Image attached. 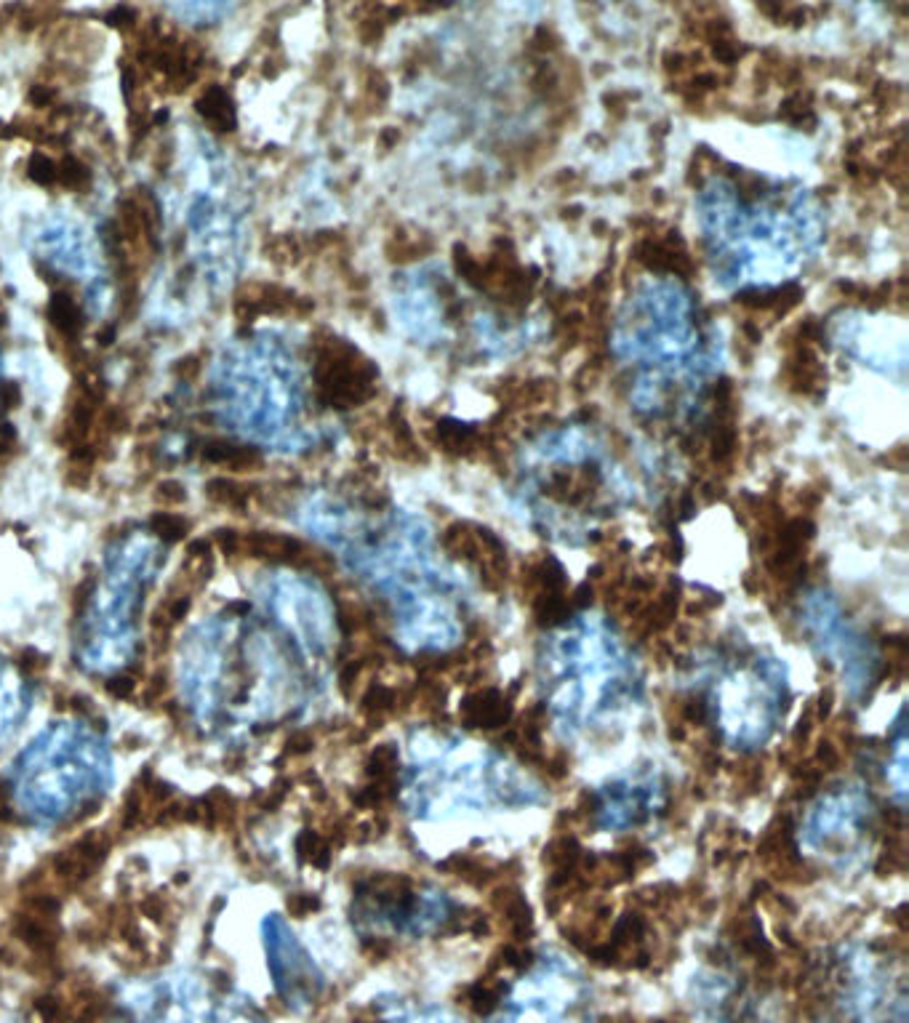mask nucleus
I'll return each instance as SVG.
<instances>
[{"mask_svg":"<svg viewBox=\"0 0 909 1023\" xmlns=\"http://www.w3.org/2000/svg\"><path fill=\"white\" fill-rule=\"evenodd\" d=\"M230 11V6H216V3H198V6H174L171 8V14H179V16H187V22L195 24V19H198V24H211L216 22L219 16L227 14Z\"/></svg>","mask_w":909,"mask_h":1023,"instance_id":"obj_19","label":"nucleus"},{"mask_svg":"<svg viewBox=\"0 0 909 1023\" xmlns=\"http://www.w3.org/2000/svg\"><path fill=\"white\" fill-rule=\"evenodd\" d=\"M208 496L216 501V504H222V507H232V509H246L248 504V493L240 488L235 480H224V477H219V480H211L208 483Z\"/></svg>","mask_w":909,"mask_h":1023,"instance_id":"obj_17","label":"nucleus"},{"mask_svg":"<svg viewBox=\"0 0 909 1023\" xmlns=\"http://www.w3.org/2000/svg\"><path fill=\"white\" fill-rule=\"evenodd\" d=\"M104 690H107L112 698H128L134 693V680H131V677H112V680L104 685Z\"/></svg>","mask_w":909,"mask_h":1023,"instance_id":"obj_29","label":"nucleus"},{"mask_svg":"<svg viewBox=\"0 0 909 1023\" xmlns=\"http://www.w3.org/2000/svg\"><path fill=\"white\" fill-rule=\"evenodd\" d=\"M286 909L291 917H310L320 912V898L315 893H291L286 898Z\"/></svg>","mask_w":909,"mask_h":1023,"instance_id":"obj_22","label":"nucleus"},{"mask_svg":"<svg viewBox=\"0 0 909 1023\" xmlns=\"http://www.w3.org/2000/svg\"><path fill=\"white\" fill-rule=\"evenodd\" d=\"M30 176L38 184H54L59 179V168L46 158V155H32L30 160Z\"/></svg>","mask_w":909,"mask_h":1023,"instance_id":"obj_23","label":"nucleus"},{"mask_svg":"<svg viewBox=\"0 0 909 1023\" xmlns=\"http://www.w3.org/2000/svg\"><path fill=\"white\" fill-rule=\"evenodd\" d=\"M507 992V986L499 976H486L475 981L472 986H467L464 992V1005L475 1013V1016H491L499 1005H502V997Z\"/></svg>","mask_w":909,"mask_h":1023,"instance_id":"obj_12","label":"nucleus"},{"mask_svg":"<svg viewBox=\"0 0 909 1023\" xmlns=\"http://www.w3.org/2000/svg\"><path fill=\"white\" fill-rule=\"evenodd\" d=\"M832 701H835V693H832V688H824L822 693H819V698H816V704H814L816 722H822V720H827V717H830Z\"/></svg>","mask_w":909,"mask_h":1023,"instance_id":"obj_30","label":"nucleus"},{"mask_svg":"<svg viewBox=\"0 0 909 1023\" xmlns=\"http://www.w3.org/2000/svg\"><path fill=\"white\" fill-rule=\"evenodd\" d=\"M656 1023H667V1021H656Z\"/></svg>","mask_w":909,"mask_h":1023,"instance_id":"obj_34","label":"nucleus"},{"mask_svg":"<svg viewBox=\"0 0 909 1023\" xmlns=\"http://www.w3.org/2000/svg\"><path fill=\"white\" fill-rule=\"evenodd\" d=\"M11 445H14V429L8 427V424H3V427H0V453L8 451Z\"/></svg>","mask_w":909,"mask_h":1023,"instance_id":"obj_33","label":"nucleus"},{"mask_svg":"<svg viewBox=\"0 0 909 1023\" xmlns=\"http://www.w3.org/2000/svg\"><path fill=\"white\" fill-rule=\"evenodd\" d=\"M395 706H398V690H392L390 685H382V682H374L360 698V709L368 717H382V714L392 712Z\"/></svg>","mask_w":909,"mask_h":1023,"instance_id":"obj_16","label":"nucleus"},{"mask_svg":"<svg viewBox=\"0 0 909 1023\" xmlns=\"http://www.w3.org/2000/svg\"><path fill=\"white\" fill-rule=\"evenodd\" d=\"M438 869L451 874V877H459V880H464L472 888H483V885H488L496 877V866L483 861L480 856H472V853H454L443 864H438Z\"/></svg>","mask_w":909,"mask_h":1023,"instance_id":"obj_11","label":"nucleus"},{"mask_svg":"<svg viewBox=\"0 0 909 1023\" xmlns=\"http://www.w3.org/2000/svg\"><path fill=\"white\" fill-rule=\"evenodd\" d=\"M112 840L107 834L99 829V832L86 834L83 840H78L72 848L62 850L59 856L54 858V874L67 885H80L86 882L91 874L102 866L104 856L110 853Z\"/></svg>","mask_w":909,"mask_h":1023,"instance_id":"obj_6","label":"nucleus"},{"mask_svg":"<svg viewBox=\"0 0 909 1023\" xmlns=\"http://www.w3.org/2000/svg\"><path fill=\"white\" fill-rule=\"evenodd\" d=\"M312 749V738L307 733H294V736L286 741V754L291 757H299V754H307Z\"/></svg>","mask_w":909,"mask_h":1023,"instance_id":"obj_31","label":"nucleus"},{"mask_svg":"<svg viewBox=\"0 0 909 1023\" xmlns=\"http://www.w3.org/2000/svg\"><path fill=\"white\" fill-rule=\"evenodd\" d=\"M539 765H542L547 776L566 778L568 765H571V762H568L566 754H552V757H542V760H539Z\"/></svg>","mask_w":909,"mask_h":1023,"instance_id":"obj_26","label":"nucleus"},{"mask_svg":"<svg viewBox=\"0 0 909 1023\" xmlns=\"http://www.w3.org/2000/svg\"><path fill=\"white\" fill-rule=\"evenodd\" d=\"M488 901H491V909L507 922L512 944H526L528 936L534 933V914L523 893L515 885H499Z\"/></svg>","mask_w":909,"mask_h":1023,"instance_id":"obj_7","label":"nucleus"},{"mask_svg":"<svg viewBox=\"0 0 909 1023\" xmlns=\"http://www.w3.org/2000/svg\"><path fill=\"white\" fill-rule=\"evenodd\" d=\"M694 302L675 280L651 283L635 296L616 328V347L624 357L680 360L694 341Z\"/></svg>","mask_w":909,"mask_h":1023,"instance_id":"obj_1","label":"nucleus"},{"mask_svg":"<svg viewBox=\"0 0 909 1023\" xmlns=\"http://www.w3.org/2000/svg\"><path fill=\"white\" fill-rule=\"evenodd\" d=\"M264 933V949L270 957V973L278 989L280 1000L286 1002L291 1010H310L318 1005L320 994L326 989V981L315 968V962L307 957L302 946L296 944L286 922L278 920L275 914L267 917L262 925Z\"/></svg>","mask_w":909,"mask_h":1023,"instance_id":"obj_3","label":"nucleus"},{"mask_svg":"<svg viewBox=\"0 0 909 1023\" xmlns=\"http://www.w3.org/2000/svg\"><path fill=\"white\" fill-rule=\"evenodd\" d=\"M166 688H168L166 680H163V677H155V680H150V685H147V693H144V698H147V701H150V698L152 701H158V698L166 693Z\"/></svg>","mask_w":909,"mask_h":1023,"instance_id":"obj_32","label":"nucleus"},{"mask_svg":"<svg viewBox=\"0 0 909 1023\" xmlns=\"http://www.w3.org/2000/svg\"><path fill=\"white\" fill-rule=\"evenodd\" d=\"M318 381L323 395L336 408H352L374 395L376 371L358 349L342 339L323 341L318 360Z\"/></svg>","mask_w":909,"mask_h":1023,"instance_id":"obj_4","label":"nucleus"},{"mask_svg":"<svg viewBox=\"0 0 909 1023\" xmlns=\"http://www.w3.org/2000/svg\"><path fill=\"white\" fill-rule=\"evenodd\" d=\"M59 176H62V182L67 184V187H80V184L86 182V168L80 166L78 160H67L62 166V171H59Z\"/></svg>","mask_w":909,"mask_h":1023,"instance_id":"obj_27","label":"nucleus"},{"mask_svg":"<svg viewBox=\"0 0 909 1023\" xmlns=\"http://www.w3.org/2000/svg\"><path fill=\"white\" fill-rule=\"evenodd\" d=\"M48 318L54 323L64 336H75L83 328V320H80L78 304L72 302V296L67 294H54L51 296V304H48Z\"/></svg>","mask_w":909,"mask_h":1023,"instance_id":"obj_15","label":"nucleus"},{"mask_svg":"<svg viewBox=\"0 0 909 1023\" xmlns=\"http://www.w3.org/2000/svg\"><path fill=\"white\" fill-rule=\"evenodd\" d=\"M208 1002L206 984L190 973H179L128 992L123 1005L126 1023H264L254 1005L235 994L216 1008Z\"/></svg>","mask_w":909,"mask_h":1023,"instance_id":"obj_2","label":"nucleus"},{"mask_svg":"<svg viewBox=\"0 0 909 1023\" xmlns=\"http://www.w3.org/2000/svg\"><path fill=\"white\" fill-rule=\"evenodd\" d=\"M398 749L392 744H379L371 752L366 762V773L371 781H379V784H395V776H398Z\"/></svg>","mask_w":909,"mask_h":1023,"instance_id":"obj_14","label":"nucleus"},{"mask_svg":"<svg viewBox=\"0 0 909 1023\" xmlns=\"http://www.w3.org/2000/svg\"><path fill=\"white\" fill-rule=\"evenodd\" d=\"M811 762H814L819 773H832V770H838L840 762H843L840 746L835 744L832 738H824L822 744L816 746V752H814V757H811Z\"/></svg>","mask_w":909,"mask_h":1023,"instance_id":"obj_21","label":"nucleus"},{"mask_svg":"<svg viewBox=\"0 0 909 1023\" xmlns=\"http://www.w3.org/2000/svg\"><path fill=\"white\" fill-rule=\"evenodd\" d=\"M248 555L267 557V560H280V563H302L310 560L307 549L291 536H280V533H248L243 539Z\"/></svg>","mask_w":909,"mask_h":1023,"instance_id":"obj_10","label":"nucleus"},{"mask_svg":"<svg viewBox=\"0 0 909 1023\" xmlns=\"http://www.w3.org/2000/svg\"><path fill=\"white\" fill-rule=\"evenodd\" d=\"M459 714L467 728H502L504 722L510 720L512 706L510 701L494 688L486 690H475L470 696L464 698L462 706H459Z\"/></svg>","mask_w":909,"mask_h":1023,"instance_id":"obj_8","label":"nucleus"},{"mask_svg":"<svg viewBox=\"0 0 909 1023\" xmlns=\"http://www.w3.org/2000/svg\"><path fill=\"white\" fill-rule=\"evenodd\" d=\"M195 110H198L211 126L219 128V131H232V128H235V107H232V99L227 96L224 88L219 86L206 88V94L195 102Z\"/></svg>","mask_w":909,"mask_h":1023,"instance_id":"obj_13","label":"nucleus"},{"mask_svg":"<svg viewBox=\"0 0 909 1023\" xmlns=\"http://www.w3.org/2000/svg\"><path fill=\"white\" fill-rule=\"evenodd\" d=\"M323 845H326L323 837H320L318 832H312V829H304V832L296 837V853H299V858L307 861V864H310L312 858H315V853H318Z\"/></svg>","mask_w":909,"mask_h":1023,"instance_id":"obj_24","label":"nucleus"},{"mask_svg":"<svg viewBox=\"0 0 909 1023\" xmlns=\"http://www.w3.org/2000/svg\"><path fill=\"white\" fill-rule=\"evenodd\" d=\"M155 499L163 501V504H182V501H184V488L179 483H174V480H168V483H160L158 491H155Z\"/></svg>","mask_w":909,"mask_h":1023,"instance_id":"obj_28","label":"nucleus"},{"mask_svg":"<svg viewBox=\"0 0 909 1023\" xmlns=\"http://www.w3.org/2000/svg\"><path fill=\"white\" fill-rule=\"evenodd\" d=\"M582 845L576 840L574 834H558L552 837L542 850V861L544 866H550V880H571L579 874V864H582Z\"/></svg>","mask_w":909,"mask_h":1023,"instance_id":"obj_9","label":"nucleus"},{"mask_svg":"<svg viewBox=\"0 0 909 1023\" xmlns=\"http://www.w3.org/2000/svg\"><path fill=\"white\" fill-rule=\"evenodd\" d=\"M152 525V531L158 533V536H163L166 541H179L184 539V533H187V520L179 515H174V512H158V515L152 517L150 520Z\"/></svg>","mask_w":909,"mask_h":1023,"instance_id":"obj_18","label":"nucleus"},{"mask_svg":"<svg viewBox=\"0 0 909 1023\" xmlns=\"http://www.w3.org/2000/svg\"><path fill=\"white\" fill-rule=\"evenodd\" d=\"M398 1023H459L456 1018L440 1013V1010H424V1013H403Z\"/></svg>","mask_w":909,"mask_h":1023,"instance_id":"obj_25","label":"nucleus"},{"mask_svg":"<svg viewBox=\"0 0 909 1023\" xmlns=\"http://www.w3.org/2000/svg\"><path fill=\"white\" fill-rule=\"evenodd\" d=\"M763 776H766V770H763V762H755V760L739 762V765H736V770H734L736 784L742 786L744 792H758L760 786H763Z\"/></svg>","mask_w":909,"mask_h":1023,"instance_id":"obj_20","label":"nucleus"},{"mask_svg":"<svg viewBox=\"0 0 909 1023\" xmlns=\"http://www.w3.org/2000/svg\"><path fill=\"white\" fill-rule=\"evenodd\" d=\"M400 318L408 334L419 341H438L446 336V307L440 304L438 291L427 283H414L400 291Z\"/></svg>","mask_w":909,"mask_h":1023,"instance_id":"obj_5","label":"nucleus"}]
</instances>
